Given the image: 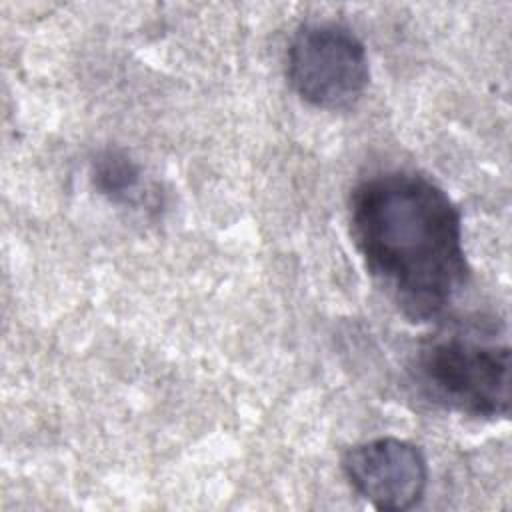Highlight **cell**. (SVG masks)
Wrapping results in <instances>:
<instances>
[{
	"mask_svg": "<svg viewBox=\"0 0 512 512\" xmlns=\"http://www.w3.org/2000/svg\"><path fill=\"white\" fill-rule=\"evenodd\" d=\"M350 234L370 276L410 322L446 312L468 280L462 216L416 172H382L350 196Z\"/></svg>",
	"mask_w": 512,
	"mask_h": 512,
	"instance_id": "cell-1",
	"label": "cell"
},
{
	"mask_svg": "<svg viewBox=\"0 0 512 512\" xmlns=\"http://www.w3.org/2000/svg\"><path fill=\"white\" fill-rule=\"evenodd\" d=\"M410 378L432 404L472 418H504L510 410V348L472 332H446L424 340Z\"/></svg>",
	"mask_w": 512,
	"mask_h": 512,
	"instance_id": "cell-2",
	"label": "cell"
},
{
	"mask_svg": "<svg viewBox=\"0 0 512 512\" xmlns=\"http://www.w3.org/2000/svg\"><path fill=\"white\" fill-rule=\"evenodd\" d=\"M286 76L294 92L324 110L354 106L370 82L362 40L336 22L300 26L286 52Z\"/></svg>",
	"mask_w": 512,
	"mask_h": 512,
	"instance_id": "cell-3",
	"label": "cell"
},
{
	"mask_svg": "<svg viewBox=\"0 0 512 512\" xmlns=\"http://www.w3.org/2000/svg\"><path fill=\"white\" fill-rule=\"evenodd\" d=\"M342 472L354 492L378 510H410L424 498L428 462L420 446L396 436H380L350 446Z\"/></svg>",
	"mask_w": 512,
	"mask_h": 512,
	"instance_id": "cell-4",
	"label": "cell"
},
{
	"mask_svg": "<svg viewBox=\"0 0 512 512\" xmlns=\"http://www.w3.org/2000/svg\"><path fill=\"white\" fill-rule=\"evenodd\" d=\"M92 178L100 194L114 202H134L140 188V168L124 152L106 150L92 164Z\"/></svg>",
	"mask_w": 512,
	"mask_h": 512,
	"instance_id": "cell-5",
	"label": "cell"
}]
</instances>
